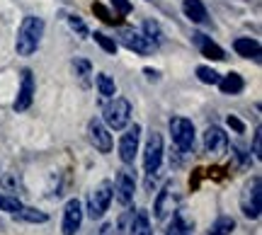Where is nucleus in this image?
<instances>
[{
  "mask_svg": "<svg viewBox=\"0 0 262 235\" xmlns=\"http://www.w3.org/2000/svg\"><path fill=\"white\" fill-rule=\"evenodd\" d=\"M0 189L3 192H17V194H22L25 192L22 175L15 168H10V165H0Z\"/></svg>",
  "mask_w": 262,
  "mask_h": 235,
  "instance_id": "obj_15",
  "label": "nucleus"
},
{
  "mask_svg": "<svg viewBox=\"0 0 262 235\" xmlns=\"http://www.w3.org/2000/svg\"><path fill=\"white\" fill-rule=\"evenodd\" d=\"M196 78H199L204 85H219V80H221V76L216 73L214 68H209V66H199V68H196Z\"/></svg>",
  "mask_w": 262,
  "mask_h": 235,
  "instance_id": "obj_26",
  "label": "nucleus"
},
{
  "mask_svg": "<svg viewBox=\"0 0 262 235\" xmlns=\"http://www.w3.org/2000/svg\"><path fill=\"white\" fill-rule=\"evenodd\" d=\"M143 34H146V37L150 39V41H153V44H156V46H158L160 41H163V32H160V25L158 22H143Z\"/></svg>",
  "mask_w": 262,
  "mask_h": 235,
  "instance_id": "obj_27",
  "label": "nucleus"
},
{
  "mask_svg": "<svg viewBox=\"0 0 262 235\" xmlns=\"http://www.w3.org/2000/svg\"><path fill=\"white\" fill-rule=\"evenodd\" d=\"M241 211L245 218L257 221L262 214V179L260 175H255L253 179L245 182L243 192H241Z\"/></svg>",
  "mask_w": 262,
  "mask_h": 235,
  "instance_id": "obj_2",
  "label": "nucleus"
},
{
  "mask_svg": "<svg viewBox=\"0 0 262 235\" xmlns=\"http://www.w3.org/2000/svg\"><path fill=\"white\" fill-rule=\"evenodd\" d=\"M182 10H185L189 22H194V25H206L209 22V15H206V8L202 0H185Z\"/></svg>",
  "mask_w": 262,
  "mask_h": 235,
  "instance_id": "obj_18",
  "label": "nucleus"
},
{
  "mask_svg": "<svg viewBox=\"0 0 262 235\" xmlns=\"http://www.w3.org/2000/svg\"><path fill=\"white\" fill-rule=\"evenodd\" d=\"M25 206L17 197H12V194H0V211H5V214H17L19 208Z\"/></svg>",
  "mask_w": 262,
  "mask_h": 235,
  "instance_id": "obj_25",
  "label": "nucleus"
},
{
  "mask_svg": "<svg viewBox=\"0 0 262 235\" xmlns=\"http://www.w3.org/2000/svg\"><path fill=\"white\" fill-rule=\"evenodd\" d=\"M235 230V221L231 216H219L211 223V230H209V235H231Z\"/></svg>",
  "mask_w": 262,
  "mask_h": 235,
  "instance_id": "obj_24",
  "label": "nucleus"
},
{
  "mask_svg": "<svg viewBox=\"0 0 262 235\" xmlns=\"http://www.w3.org/2000/svg\"><path fill=\"white\" fill-rule=\"evenodd\" d=\"M73 70H75V76L78 78H88V76H93V68H90V63L85 61V58H75L73 61Z\"/></svg>",
  "mask_w": 262,
  "mask_h": 235,
  "instance_id": "obj_30",
  "label": "nucleus"
},
{
  "mask_svg": "<svg viewBox=\"0 0 262 235\" xmlns=\"http://www.w3.org/2000/svg\"><path fill=\"white\" fill-rule=\"evenodd\" d=\"M93 39L102 46V51H107V54H117V41L114 39H110L107 34H102V32H95Z\"/></svg>",
  "mask_w": 262,
  "mask_h": 235,
  "instance_id": "obj_29",
  "label": "nucleus"
},
{
  "mask_svg": "<svg viewBox=\"0 0 262 235\" xmlns=\"http://www.w3.org/2000/svg\"><path fill=\"white\" fill-rule=\"evenodd\" d=\"M260 143H262V131L257 129V131H255V138H253V155H255L257 160L262 158V148H260Z\"/></svg>",
  "mask_w": 262,
  "mask_h": 235,
  "instance_id": "obj_32",
  "label": "nucleus"
},
{
  "mask_svg": "<svg viewBox=\"0 0 262 235\" xmlns=\"http://www.w3.org/2000/svg\"><path fill=\"white\" fill-rule=\"evenodd\" d=\"M165 235H194V230H192V223L185 218L182 211H172V221H170Z\"/></svg>",
  "mask_w": 262,
  "mask_h": 235,
  "instance_id": "obj_20",
  "label": "nucleus"
},
{
  "mask_svg": "<svg viewBox=\"0 0 262 235\" xmlns=\"http://www.w3.org/2000/svg\"><path fill=\"white\" fill-rule=\"evenodd\" d=\"M126 235H153L148 211L139 208V211L131 216V223H129V228H126Z\"/></svg>",
  "mask_w": 262,
  "mask_h": 235,
  "instance_id": "obj_17",
  "label": "nucleus"
},
{
  "mask_svg": "<svg viewBox=\"0 0 262 235\" xmlns=\"http://www.w3.org/2000/svg\"><path fill=\"white\" fill-rule=\"evenodd\" d=\"M139 141H141V126L139 124L129 126V129L122 133V138H119V158H122L124 165H134L136 153H139Z\"/></svg>",
  "mask_w": 262,
  "mask_h": 235,
  "instance_id": "obj_9",
  "label": "nucleus"
},
{
  "mask_svg": "<svg viewBox=\"0 0 262 235\" xmlns=\"http://www.w3.org/2000/svg\"><path fill=\"white\" fill-rule=\"evenodd\" d=\"M110 3H112L114 12H117L119 17H124V15H129V12H131V3H129V0H110Z\"/></svg>",
  "mask_w": 262,
  "mask_h": 235,
  "instance_id": "obj_31",
  "label": "nucleus"
},
{
  "mask_svg": "<svg viewBox=\"0 0 262 235\" xmlns=\"http://www.w3.org/2000/svg\"><path fill=\"white\" fill-rule=\"evenodd\" d=\"M228 126L235 129V133H245V124L241 119H235V116H228Z\"/></svg>",
  "mask_w": 262,
  "mask_h": 235,
  "instance_id": "obj_33",
  "label": "nucleus"
},
{
  "mask_svg": "<svg viewBox=\"0 0 262 235\" xmlns=\"http://www.w3.org/2000/svg\"><path fill=\"white\" fill-rule=\"evenodd\" d=\"M146 76H148V78H158V73H156V70H150V68H146Z\"/></svg>",
  "mask_w": 262,
  "mask_h": 235,
  "instance_id": "obj_34",
  "label": "nucleus"
},
{
  "mask_svg": "<svg viewBox=\"0 0 262 235\" xmlns=\"http://www.w3.org/2000/svg\"><path fill=\"white\" fill-rule=\"evenodd\" d=\"M32 100H34V76H32L29 68H25V70H22V83H19L17 97H15V102H12V109H15V112H25V109L32 107Z\"/></svg>",
  "mask_w": 262,
  "mask_h": 235,
  "instance_id": "obj_12",
  "label": "nucleus"
},
{
  "mask_svg": "<svg viewBox=\"0 0 262 235\" xmlns=\"http://www.w3.org/2000/svg\"><path fill=\"white\" fill-rule=\"evenodd\" d=\"M170 136H172V143L180 148V153L194 151L196 131H194V124L189 122V119H185V116H172V119H170Z\"/></svg>",
  "mask_w": 262,
  "mask_h": 235,
  "instance_id": "obj_5",
  "label": "nucleus"
},
{
  "mask_svg": "<svg viewBox=\"0 0 262 235\" xmlns=\"http://www.w3.org/2000/svg\"><path fill=\"white\" fill-rule=\"evenodd\" d=\"M112 184H114V199L122 206H129L131 201H134V194H136V175L124 168L117 172V179H114Z\"/></svg>",
  "mask_w": 262,
  "mask_h": 235,
  "instance_id": "obj_8",
  "label": "nucleus"
},
{
  "mask_svg": "<svg viewBox=\"0 0 262 235\" xmlns=\"http://www.w3.org/2000/svg\"><path fill=\"white\" fill-rule=\"evenodd\" d=\"M233 49L238 56L243 58H253V61H260V44L250 37H241L233 41Z\"/></svg>",
  "mask_w": 262,
  "mask_h": 235,
  "instance_id": "obj_19",
  "label": "nucleus"
},
{
  "mask_svg": "<svg viewBox=\"0 0 262 235\" xmlns=\"http://www.w3.org/2000/svg\"><path fill=\"white\" fill-rule=\"evenodd\" d=\"M172 211H175V194H172V182H165V184H163V189L158 192V197H156L153 214H156V218H158V221H163V218L168 216V214H172Z\"/></svg>",
  "mask_w": 262,
  "mask_h": 235,
  "instance_id": "obj_14",
  "label": "nucleus"
},
{
  "mask_svg": "<svg viewBox=\"0 0 262 235\" xmlns=\"http://www.w3.org/2000/svg\"><path fill=\"white\" fill-rule=\"evenodd\" d=\"M204 151L211 155H224L228 151V136L221 126H209L204 131Z\"/></svg>",
  "mask_w": 262,
  "mask_h": 235,
  "instance_id": "obj_13",
  "label": "nucleus"
},
{
  "mask_svg": "<svg viewBox=\"0 0 262 235\" xmlns=\"http://www.w3.org/2000/svg\"><path fill=\"white\" fill-rule=\"evenodd\" d=\"M192 41L196 44V49L204 54V56L214 58V61H224V49L219 46L216 41H211V37H206V34H202V32H194L192 34Z\"/></svg>",
  "mask_w": 262,
  "mask_h": 235,
  "instance_id": "obj_16",
  "label": "nucleus"
},
{
  "mask_svg": "<svg viewBox=\"0 0 262 235\" xmlns=\"http://www.w3.org/2000/svg\"><path fill=\"white\" fill-rule=\"evenodd\" d=\"M41 37H44V19L37 17V15H27L17 29L15 51H17L19 56H32V54H37L39 44H41Z\"/></svg>",
  "mask_w": 262,
  "mask_h": 235,
  "instance_id": "obj_1",
  "label": "nucleus"
},
{
  "mask_svg": "<svg viewBox=\"0 0 262 235\" xmlns=\"http://www.w3.org/2000/svg\"><path fill=\"white\" fill-rule=\"evenodd\" d=\"M112 199H114L112 179H102V182L90 192V197H88V216L93 218V221H100V218L107 214Z\"/></svg>",
  "mask_w": 262,
  "mask_h": 235,
  "instance_id": "obj_4",
  "label": "nucleus"
},
{
  "mask_svg": "<svg viewBox=\"0 0 262 235\" xmlns=\"http://www.w3.org/2000/svg\"><path fill=\"white\" fill-rule=\"evenodd\" d=\"M15 216L22 218V221H27V223H47L49 221V214L39 211V208H32V206H22Z\"/></svg>",
  "mask_w": 262,
  "mask_h": 235,
  "instance_id": "obj_23",
  "label": "nucleus"
},
{
  "mask_svg": "<svg viewBox=\"0 0 262 235\" xmlns=\"http://www.w3.org/2000/svg\"><path fill=\"white\" fill-rule=\"evenodd\" d=\"M160 162H163V136L158 131H153L146 141V148H143V170L148 172V177H153L160 170Z\"/></svg>",
  "mask_w": 262,
  "mask_h": 235,
  "instance_id": "obj_6",
  "label": "nucleus"
},
{
  "mask_svg": "<svg viewBox=\"0 0 262 235\" xmlns=\"http://www.w3.org/2000/svg\"><path fill=\"white\" fill-rule=\"evenodd\" d=\"M68 27L73 29V32H75V34H78L80 39L90 37V29H88V25H85V22L78 17V15H71V17H68Z\"/></svg>",
  "mask_w": 262,
  "mask_h": 235,
  "instance_id": "obj_28",
  "label": "nucleus"
},
{
  "mask_svg": "<svg viewBox=\"0 0 262 235\" xmlns=\"http://www.w3.org/2000/svg\"><path fill=\"white\" fill-rule=\"evenodd\" d=\"M219 87H221V92L224 95H241L245 87V80L238 73H228L219 80Z\"/></svg>",
  "mask_w": 262,
  "mask_h": 235,
  "instance_id": "obj_21",
  "label": "nucleus"
},
{
  "mask_svg": "<svg viewBox=\"0 0 262 235\" xmlns=\"http://www.w3.org/2000/svg\"><path fill=\"white\" fill-rule=\"evenodd\" d=\"M88 138L95 146V151L100 153L112 151V133L104 126L102 119H90V124H88Z\"/></svg>",
  "mask_w": 262,
  "mask_h": 235,
  "instance_id": "obj_11",
  "label": "nucleus"
},
{
  "mask_svg": "<svg viewBox=\"0 0 262 235\" xmlns=\"http://www.w3.org/2000/svg\"><path fill=\"white\" fill-rule=\"evenodd\" d=\"M95 85H97V92L102 95L104 100H112L117 95V85H114V80L107 73H97L95 76Z\"/></svg>",
  "mask_w": 262,
  "mask_h": 235,
  "instance_id": "obj_22",
  "label": "nucleus"
},
{
  "mask_svg": "<svg viewBox=\"0 0 262 235\" xmlns=\"http://www.w3.org/2000/svg\"><path fill=\"white\" fill-rule=\"evenodd\" d=\"M83 226V204L78 199H68L63 206V221H61V230L63 235H75Z\"/></svg>",
  "mask_w": 262,
  "mask_h": 235,
  "instance_id": "obj_10",
  "label": "nucleus"
},
{
  "mask_svg": "<svg viewBox=\"0 0 262 235\" xmlns=\"http://www.w3.org/2000/svg\"><path fill=\"white\" fill-rule=\"evenodd\" d=\"M102 122L110 131H124L131 122V104L124 97H112V102L102 109Z\"/></svg>",
  "mask_w": 262,
  "mask_h": 235,
  "instance_id": "obj_3",
  "label": "nucleus"
},
{
  "mask_svg": "<svg viewBox=\"0 0 262 235\" xmlns=\"http://www.w3.org/2000/svg\"><path fill=\"white\" fill-rule=\"evenodd\" d=\"M119 41H122V46H126L134 54H141V56H148V54H153V49H156V44L143 32H139V29H134V27H124L119 32Z\"/></svg>",
  "mask_w": 262,
  "mask_h": 235,
  "instance_id": "obj_7",
  "label": "nucleus"
}]
</instances>
